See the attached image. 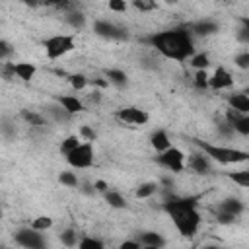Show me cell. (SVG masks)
<instances>
[{"instance_id": "d590c367", "label": "cell", "mask_w": 249, "mask_h": 249, "mask_svg": "<svg viewBox=\"0 0 249 249\" xmlns=\"http://www.w3.org/2000/svg\"><path fill=\"white\" fill-rule=\"evenodd\" d=\"M49 111L54 115V119H56V121H68V119H70V115H68L60 105H51V107H49Z\"/></svg>"}, {"instance_id": "7402d4cb", "label": "cell", "mask_w": 249, "mask_h": 249, "mask_svg": "<svg viewBox=\"0 0 249 249\" xmlns=\"http://www.w3.org/2000/svg\"><path fill=\"white\" fill-rule=\"evenodd\" d=\"M82 138L80 136H76V134H70V136H66L62 142H60V152L64 154V156H68L70 152H74L82 142H80Z\"/></svg>"}, {"instance_id": "74e56055", "label": "cell", "mask_w": 249, "mask_h": 249, "mask_svg": "<svg viewBox=\"0 0 249 249\" xmlns=\"http://www.w3.org/2000/svg\"><path fill=\"white\" fill-rule=\"evenodd\" d=\"M10 54H12V45L6 39H2L0 41V58H2V62H8Z\"/></svg>"}, {"instance_id": "b9f144b4", "label": "cell", "mask_w": 249, "mask_h": 249, "mask_svg": "<svg viewBox=\"0 0 249 249\" xmlns=\"http://www.w3.org/2000/svg\"><path fill=\"white\" fill-rule=\"evenodd\" d=\"M216 220H218V224H231L233 220H235V216H231V214H228V212H222V210H218V214H216Z\"/></svg>"}, {"instance_id": "ab89813d", "label": "cell", "mask_w": 249, "mask_h": 249, "mask_svg": "<svg viewBox=\"0 0 249 249\" xmlns=\"http://www.w3.org/2000/svg\"><path fill=\"white\" fill-rule=\"evenodd\" d=\"M241 29H239V39L249 43V18H241Z\"/></svg>"}, {"instance_id": "30bf717a", "label": "cell", "mask_w": 249, "mask_h": 249, "mask_svg": "<svg viewBox=\"0 0 249 249\" xmlns=\"http://www.w3.org/2000/svg\"><path fill=\"white\" fill-rule=\"evenodd\" d=\"M231 86H233V78L228 72V68L226 66H218L214 70V74L210 76V88L218 91V89H228Z\"/></svg>"}, {"instance_id": "8d00e7d4", "label": "cell", "mask_w": 249, "mask_h": 249, "mask_svg": "<svg viewBox=\"0 0 249 249\" xmlns=\"http://www.w3.org/2000/svg\"><path fill=\"white\" fill-rule=\"evenodd\" d=\"M126 8H128V4L124 0H109V10L111 12L123 14V12H126Z\"/></svg>"}, {"instance_id": "6da1fadb", "label": "cell", "mask_w": 249, "mask_h": 249, "mask_svg": "<svg viewBox=\"0 0 249 249\" xmlns=\"http://www.w3.org/2000/svg\"><path fill=\"white\" fill-rule=\"evenodd\" d=\"M152 49H156L161 56L169 58V60H191V56L195 54V41H193V33L189 27L185 25H177L165 31H158L152 33L144 39Z\"/></svg>"}, {"instance_id": "836d02e7", "label": "cell", "mask_w": 249, "mask_h": 249, "mask_svg": "<svg viewBox=\"0 0 249 249\" xmlns=\"http://www.w3.org/2000/svg\"><path fill=\"white\" fill-rule=\"evenodd\" d=\"M233 64L239 70H249V51H241L233 56Z\"/></svg>"}, {"instance_id": "3957f363", "label": "cell", "mask_w": 249, "mask_h": 249, "mask_svg": "<svg viewBox=\"0 0 249 249\" xmlns=\"http://www.w3.org/2000/svg\"><path fill=\"white\" fill-rule=\"evenodd\" d=\"M195 144L200 148V152L204 156H208L212 161L220 163V165H231V163H243L249 160V152L239 150V148H230V146H218V144H210V142H202L195 138Z\"/></svg>"}, {"instance_id": "4316f807", "label": "cell", "mask_w": 249, "mask_h": 249, "mask_svg": "<svg viewBox=\"0 0 249 249\" xmlns=\"http://www.w3.org/2000/svg\"><path fill=\"white\" fill-rule=\"evenodd\" d=\"M58 183L62 185V187H70V189H74V187H78V175L74 173V171H60L58 173Z\"/></svg>"}, {"instance_id": "484cf974", "label": "cell", "mask_w": 249, "mask_h": 249, "mask_svg": "<svg viewBox=\"0 0 249 249\" xmlns=\"http://www.w3.org/2000/svg\"><path fill=\"white\" fill-rule=\"evenodd\" d=\"M156 191H158V183L148 181V183H142V185L134 191V195H136V198H150Z\"/></svg>"}, {"instance_id": "8992f818", "label": "cell", "mask_w": 249, "mask_h": 249, "mask_svg": "<svg viewBox=\"0 0 249 249\" xmlns=\"http://www.w3.org/2000/svg\"><path fill=\"white\" fill-rule=\"evenodd\" d=\"M185 158H187V156H185L183 150L171 146L169 150L158 154L156 161H158L161 167H165V169H169V171H173V173H181V171L185 169Z\"/></svg>"}, {"instance_id": "d4e9b609", "label": "cell", "mask_w": 249, "mask_h": 249, "mask_svg": "<svg viewBox=\"0 0 249 249\" xmlns=\"http://www.w3.org/2000/svg\"><path fill=\"white\" fill-rule=\"evenodd\" d=\"M228 177L235 183V185H239V187H245V189H249V169H239V171H230L228 173Z\"/></svg>"}, {"instance_id": "7a4b0ae2", "label": "cell", "mask_w": 249, "mask_h": 249, "mask_svg": "<svg viewBox=\"0 0 249 249\" xmlns=\"http://www.w3.org/2000/svg\"><path fill=\"white\" fill-rule=\"evenodd\" d=\"M161 208L171 218L175 230L183 237H193L200 226V212L196 208L195 196H171L167 198Z\"/></svg>"}, {"instance_id": "f1b7e54d", "label": "cell", "mask_w": 249, "mask_h": 249, "mask_svg": "<svg viewBox=\"0 0 249 249\" xmlns=\"http://www.w3.org/2000/svg\"><path fill=\"white\" fill-rule=\"evenodd\" d=\"M60 241H62V245H66V247H76L80 241H78V233L72 230V228H66V230H62L60 231Z\"/></svg>"}, {"instance_id": "9c48e42d", "label": "cell", "mask_w": 249, "mask_h": 249, "mask_svg": "<svg viewBox=\"0 0 249 249\" xmlns=\"http://www.w3.org/2000/svg\"><path fill=\"white\" fill-rule=\"evenodd\" d=\"M117 117L126 124H146L150 115L140 107H123L117 111Z\"/></svg>"}, {"instance_id": "52a82bcc", "label": "cell", "mask_w": 249, "mask_h": 249, "mask_svg": "<svg viewBox=\"0 0 249 249\" xmlns=\"http://www.w3.org/2000/svg\"><path fill=\"white\" fill-rule=\"evenodd\" d=\"M14 239L23 249H45L47 241L43 237V231H37L33 228H21L14 233Z\"/></svg>"}, {"instance_id": "603a6c76", "label": "cell", "mask_w": 249, "mask_h": 249, "mask_svg": "<svg viewBox=\"0 0 249 249\" xmlns=\"http://www.w3.org/2000/svg\"><path fill=\"white\" fill-rule=\"evenodd\" d=\"M208 64H210L208 53H195V54L191 56V66H193L195 70H206Z\"/></svg>"}, {"instance_id": "d6986e66", "label": "cell", "mask_w": 249, "mask_h": 249, "mask_svg": "<svg viewBox=\"0 0 249 249\" xmlns=\"http://www.w3.org/2000/svg\"><path fill=\"white\" fill-rule=\"evenodd\" d=\"M218 210H222V212H228V214H231V216H235V218H237V216L243 212V202H241L239 198L228 196V198H224V200L220 202Z\"/></svg>"}, {"instance_id": "2e32d148", "label": "cell", "mask_w": 249, "mask_h": 249, "mask_svg": "<svg viewBox=\"0 0 249 249\" xmlns=\"http://www.w3.org/2000/svg\"><path fill=\"white\" fill-rule=\"evenodd\" d=\"M14 70H16V78H19L21 82H31L35 72H37L35 64L33 62H25V60L14 62Z\"/></svg>"}, {"instance_id": "ba28073f", "label": "cell", "mask_w": 249, "mask_h": 249, "mask_svg": "<svg viewBox=\"0 0 249 249\" xmlns=\"http://www.w3.org/2000/svg\"><path fill=\"white\" fill-rule=\"evenodd\" d=\"M93 33L103 37V39H111V41H124L128 39V33L124 27L109 21V19H95L93 21Z\"/></svg>"}, {"instance_id": "f35d334b", "label": "cell", "mask_w": 249, "mask_h": 249, "mask_svg": "<svg viewBox=\"0 0 249 249\" xmlns=\"http://www.w3.org/2000/svg\"><path fill=\"white\" fill-rule=\"evenodd\" d=\"M80 136H84L88 142H93V140L97 138V132H95L93 128H89L88 124H82V126H80Z\"/></svg>"}, {"instance_id": "cb8c5ba5", "label": "cell", "mask_w": 249, "mask_h": 249, "mask_svg": "<svg viewBox=\"0 0 249 249\" xmlns=\"http://www.w3.org/2000/svg\"><path fill=\"white\" fill-rule=\"evenodd\" d=\"M21 119H23L27 124H31V126H45V119H43L39 113H35V111L21 109Z\"/></svg>"}, {"instance_id": "7dc6e473", "label": "cell", "mask_w": 249, "mask_h": 249, "mask_svg": "<svg viewBox=\"0 0 249 249\" xmlns=\"http://www.w3.org/2000/svg\"><path fill=\"white\" fill-rule=\"evenodd\" d=\"M200 249H222V247H218V245H202Z\"/></svg>"}, {"instance_id": "7bdbcfd3", "label": "cell", "mask_w": 249, "mask_h": 249, "mask_svg": "<svg viewBox=\"0 0 249 249\" xmlns=\"http://www.w3.org/2000/svg\"><path fill=\"white\" fill-rule=\"evenodd\" d=\"M117 249H142V243H140V241H136V239H126V241L119 243V247H117Z\"/></svg>"}, {"instance_id": "f6af8a7d", "label": "cell", "mask_w": 249, "mask_h": 249, "mask_svg": "<svg viewBox=\"0 0 249 249\" xmlns=\"http://www.w3.org/2000/svg\"><path fill=\"white\" fill-rule=\"evenodd\" d=\"M218 128H220V132H222V134H231V132H233V128H231L226 121H224V123H220V124H218Z\"/></svg>"}, {"instance_id": "e575fe53", "label": "cell", "mask_w": 249, "mask_h": 249, "mask_svg": "<svg viewBox=\"0 0 249 249\" xmlns=\"http://www.w3.org/2000/svg\"><path fill=\"white\" fill-rule=\"evenodd\" d=\"M132 6H134L136 10H140V12H152V10L158 8V4H156L154 0H134Z\"/></svg>"}, {"instance_id": "60d3db41", "label": "cell", "mask_w": 249, "mask_h": 249, "mask_svg": "<svg viewBox=\"0 0 249 249\" xmlns=\"http://www.w3.org/2000/svg\"><path fill=\"white\" fill-rule=\"evenodd\" d=\"M2 74L6 80L16 78V70H14V62H2Z\"/></svg>"}, {"instance_id": "5bb4252c", "label": "cell", "mask_w": 249, "mask_h": 249, "mask_svg": "<svg viewBox=\"0 0 249 249\" xmlns=\"http://www.w3.org/2000/svg\"><path fill=\"white\" fill-rule=\"evenodd\" d=\"M150 144H152V148H154L158 154H161V152H165V150L171 148V140H169V136H167V132H165L163 128L152 132V136H150Z\"/></svg>"}, {"instance_id": "83f0119b", "label": "cell", "mask_w": 249, "mask_h": 249, "mask_svg": "<svg viewBox=\"0 0 249 249\" xmlns=\"http://www.w3.org/2000/svg\"><path fill=\"white\" fill-rule=\"evenodd\" d=\"M193 82H195V88L196 89H206L210 88V76L206 70H196L195 76H193Z\"/></svg>"}, {"instance_id": "44dd1931", "label": "cell", "mask_w": 249, "mask_h": 249, "mask_svg": "<svg viewBox=\"0 0 249 249\" xmlns=\"http://www.w3.org/2000/svg\"><path fill=\"white\" fill-rule=\"evenodd\" d=\"M64 21H66L70 27H74V29H84V25H86V16H84L82 12H68V14H64Z\"/></svg>"}, {"instance_id": "1f68e13d", "label": "cell", "mask_w": 249, "mask_h": 249, "mask_svg": "<svg viewBox=\"0 0 249 249\" xmlns=\"http://www.w3.org/2000/svg\"><path fill=\"white\" fill-rule=\"evenodd\" d=\"M29 228H33V230H37V231H47V230L53 228V218H51V216H37V218L31 222Z\"/></svg>"}, {"instance_id": "277c9868", "label": "cell", "mask_w": 249, "mask_h": 249, "mask_svg": "<svg viewBox=\"0 0 249 249\" xmlns=\"http://www.w3.org/2000/svg\"><path fill=\"white\" fill-rule=\"evenodd\" d=\"M43 47H45L47 58L56 60V58H60V56H64V54H68L76 49V35H72V33L53 35V37L43 41Z\"/></svg>"}, {"instance_id": "f546056e", "label": "cell", "mask_w": 249, "mask_h": 249, "mask_svg": "<svg viewBox=\"0 0 249 249\" xmlns=\"http://www.w3.org/2000/svg\"><path fill=\"white\" fill-rule=\"evenodd\" d=\"M78 249H105V243H103L101 239H97V237H89V235H86V237L80 239Z\"/></svg>"}, {"instance_id": "ac0fdd59", "label": "cell", "mask_w": 249, "mask_h": 249, "mask_svg": "<svg viewBox=\"0 0 249 249\" xmlns=\"http://www.w3.org/2000/svg\"><path fill=\"white\" fill-rule=\"evenodd\" d=\"M138 241L142 245H150V247H160L163 249L165 247V237L158 231H140L138 233Z\"/></svg>"}, {"instance_id": "5b68a950", "label": "cell", "mask_w": 249, "mask_h": 249, "mask_svg": "<svg viewBox=\"0 0 249 249\" xmlns=\"http://www.w3.org/2000/svg\"><path fill=\"white\" fill-rule=\"evenodd\" d=\"M93 144L91 142H82L74 152H70L66 156V161L70 167L74 169H86L89 165H93Z\"/></svg>"}, {"instance_id": "ffe728a7", "label": "cell", "mask_w": 249, "mask_h": 249, "mask_svg": "<svg viewBox=\"0 0 249 249\" xmlns=\"http://www.w3.org/2000/svg\"><path fill=\"white\" fill-rule=\"evenodd\" d=\"M105 202L111 206V208H126V200H124V196L121 195V193H117V191H107L105 195Z\"/></svg>"}, {"instance_id": "e0dca14e", "label": "cell", "mask_w": 249, "mask_h": 249, "mask_svg": "<svg viewBox=\"0 0 249 249\" xmlns=\"http://www.w3.org/2000/svg\"><path fill=\"white\" fill-rule=\"evenodd\" d=\"M105 80L109 84H113L115 88H126V84H128L126 72L121 70V68H107L105 70Z\"/></svg>"}, {"instance_id": "9a60e30c", "label": "cell", "mask_w": 249, "mask_h": 249, "mask_svg": "<svg viewBox=\"0 0 249 249\" xmlns=\"http://www.w3.org/2000/svg\"><path fill=\"white\" fill-rule=\"evenodd\" d=\"M228 103H230V109H233L241 115H249V95H245L243 91L231 93L228 97Z\"/></svg>"}, {"instance_id": "ee69618b", "label": "cell", "mask_w": 249, "mask_h": 249, "mask_svg": "<svg viewBox=\"0 0 249 249\" xmlns=\"http://www.w3.org/2000/svg\"><path fill=\"white\" fill-rule=\"evenodd\" d=\"M93 191H97V193H107L109 191V185H107V181H103V179H95L93 181Z\"/></svg>"}, {"instance_id": "d6a6232c", "label": "cell", "mask_w": 249, "mask_h": 249, "mask_svg": "<svg viewBox=\"0 0 249 249\" xmlns=\"http://www.w3.org/2000/svg\"><path fill=\"white\" fill-rule=\"evenodd\" d=\"M233 132H237L241 136H249V115H241L233 123Z\"/></svg>"}, {"instance_id": "4dcf8cb0", "label": "cell", "mask_w": 249, "mask_h": 249, "mask_svg": "<svg viewBox=\"0 0 249 249\" xmlns=\"http://www.w3.org/2000/svg\"><path fill=\"white\" fill-rule=\"evenodd\" d=\"M68 82H70V86H72V89H76V91H80V89H86L88 88V84H89V80L84 76V74H70L68 76Z\"/></svg>"}, {"instance_id": "4fadbf2b", "label": "cell", "mask_w": 249, "mask_h": 249, "mask_svg": "<svg viewBox=\"0 0 249 249\" xmlns=\"http://www.w3.org/2000/svg\"><path fill=\"white\" fill-rule=\"evenodd\" d=\"M189 29H191V33H195L198 37H208V35H214L218 31V23L212 19H200V21L193 23Z\"/></svg>"}, {"instance_id": "bcb514c9", "label": "cell", "mask_w": 249, "mask_h": 249, "mask_svg": "<svg viewBox=\"0 0 249 249\" xmlns=\"http://www.w3.org/2000/svg\"><path fill=\"white\" fill-rule=\"evenodd\" d=\"M89 101L99 103V101H101V93H99V91H91V93H89Z\"/></svg>"}, {"instance_id": "7c38bea8", "label": "cell", "mask_w": 249, "mask_h": 249, "mask_svg": "<svg viewBox=\"0 0 249 249\" xmlns=\"http://www.w3.org/2000/svg\"><path fill=\"white\" fill-rule=\"evenodd\" d=\"M56 101H58V105H60L70 117H72V115H78V113L84 111V101L78 99L76 95H60Z\"/></svg>"}, {"instance_id": "c3c4849f", "label": "cell", "mask_w": 249, "mask_h": 249, "mask_svg": "<svg viewBox=\"0 0 249 249\" xmlns=\"http://www.w3.org/2000/svg\"><path fill=\"white\" fill-rule=\"evenodd\" d=\"M142 249H160V247H150V245H142Z\"/></svg>"}, {"instance_id": "8fae6325", "label": "cell", "mask_w": 249, "mask_h": 249, "mask_svg": "<svg viewBox=\"0 0 249 249\" xmlns=\"http://www.w3.org/2000/svg\"><path fill=\"white\" fill-rule=\"evenodd\" d=\"M189 167L195 171V173H198V175H208L210 173V158L208 156H204L202 152H196V154H191L189 156Z\"/></svg>"}]
</instances>
